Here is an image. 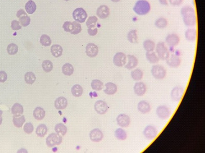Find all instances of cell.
I'll use <instances>...</instances> for the list:
<instances>
[{
  "label": "cell",
  "instance_id": "4",
  "mask_svg": "<svg viewBox=\"0 0 205 153\" xmlns=\"http://www.w3.org/2000/svg\"><path fill=\"white\" fill-rule=\"evenodd\" d=\"M156 52L158 54L159 58L163 61L166 60L169 55L168 50L165 46L164 42H159L158 43L156 48Z\"/></svg>",
  "mask_w": 205,
  "mask_h": 153
},
{
  "label": "cell",
  "instance_id": "47",
  "mask_svg": "<svg viewBox=\"0 0 205 153\" xmlns=\"http://www.w3.org/2000/svg\"><path fill=\"white\" fill-rule=\"evenodd\" d=\"M63 28L67 32H72L73 30V23L71 22H65L63 24Z\"/></svg>",
  "mask_w": 205,
  "mask_h": 153
},
{
  "label": "cell",
  "instance_id": "19",
  "mask_svg": "<svg viewBox=\"0 0 205 153\" xmlns=\"http://www.w3.org/2000/svg\"><path fill=\"white\" fill-rule=\"evenodd\" d=\"M127 58L128 59V63L125 65V68L128 70H131L137 66L138 61L135 56L133 55H128Z\"/></svg>",
  "mask_w": 205,
  "mask_h": 153
},
{
  "label": "cell",
  "instance_id": "15",
  "mask_svg": "<svg viewBox=\"0 0 205 153\" xmlns=\"http://www.w3.org/2000/svg\"><path fill=\"white\" fill-rule=\"evenodd\" d=\"M89 138L91 140L95 142H99L103 138L102 132L98 128L94 129L89 133Z\"/></svg>",
  "mask_w": 205,
  "mask_h": 153
},
{
  "label": "cell",
  "instance_id": "49",
  "mask_svg": "<svg viewBox=\"0 0 205 153\" xmlns=\"http://www.w3.org/2000/svg\"><path fill=\"white\" fill-rule=\"evenodd\" d=\"M11 27L14 31H18L22 29V26L20 25V22L16 20H14L11 22Z\"/></svg>",
  "mask_w": 205,
  "mask_h": 153
},
{
  "label": "cell",
  "instance_id": "37",
  "mask_svg": "<svg viewBox=\"0 0 205 153\" xmlns=\"http://www.w3.org/2000/svg\"><path fill=\"white\" fill-rule=\"evenodd\" d=\"M24 80L28 84H33L36 80V76L33 72H28L24 75Z\"/></svg>",
  "mask_w": 205,
  "mask_h": 153
},
{
  "label": "cell",
  "instance_id": "53",
  "mask_svg": "<svg viewBox=\"0 0 205 153\" xmlns=\"http://www.w3.org/2000/svg\"><path fill=\"white\" fill-rule=\"evenodd\" d=\"M26 14V13L23 9H20V10H18L17 12V16L18 18H19L20 16L22 15L23 14Z\"/></svg>",
  "mask_w": 205,
  "mask_h": 153
},
{
  "label": "cell",
  "instance_id": "8",
  "mask_svg": "<svg viewBox=\"0 0 205 153\" xmlns=\"http://www.w3.org/2000/svg\"><path fill=\"white\" fill-rule=\"evenodd\" d=\"M113 62L116 66L123 67L126 63V56L123 53H117L113 57Z\"/></svg>",
  "mask_w": 205,
  "mask_h": 153
},
{
  "label": "cell",
  "instance_id": "29",
  "mask_svg": "<svg viewBox=\"0 0 205 153\" xmlns=\"http://www.w3.org/2000/svg\"><path fill=\"white\" fill-rule=\"evenodd\" d=\"M55 130L56 131V134L60 135L61 136H65L67 133V127L63 123H59L56 124L55 127Z\"/></svg>",
  "mask_w": 205,
  "mask_h": 153
},
{
  "label": "cell",
  "instance_id": "18",
  "mask_svg": "<svg viewBox=\"0 0 205 153\" xmlns=\"http://www.w3.org/2000/svg\"><path fill=\"white\" fill-rule=\"evenodd\" d=\"M68 106V101L63 97L57 98L56 101H55V107L57 110H64Z\"/></svg>",
  "mask_w": 205,
  "mask_h": 153
},
{
  "label": "cell",
  "instance_id": "13",
  "mask_svg": "<svg viewBox=\"0 0 205 153\" xmlns=\"http://www.w3.org/2000/svg\"><path fill=\"white\" fill-rule=\"evenodd\" d=\"M184 95V89L181 87H176L171 91V96L172 100L174 101H179Z\"/></svg>",
  "mask_w": 205,
  "mask_h": 153
},
{
  "label": "cell",
  "instance_id": "38",
  "mask_svg": "<svg viewBox=\"0 0 205 153\" xmlns=\"http://www.w3.org/2000/svg\"><path fill=\"white\" fill-rule=\"evenodd\" d=\"M18 18H19L20 23L22 26L26 27L30 24L31 19L30 17L27 15V14H23L22 15L20 16Z\"/></svg>",
  "mask_w": 205,
  "mask_h": 153
},
{
  "label": "cell",
  "instance_id": "21",
  "mask_svg": "<svg viewBox=\"0 0 205 153\" xmlns=\"http://www.w3.org/2000/svg\"><path fill=\"white\" fill-rule=\"evenodd\" d=\"M138 110L142 114H147L151 111V106L147 102L141 101L138 104Z\"/></svg>",
  "mask_w": 205,
  "mask_h": 153
},
{
  "label": "cell",
  "instance_id": "20",
  "mask_svg": "<svg viewBox=\"0 0 205 153\" xmlns=\"http://www.w3.org/2000/svg\"><path fill=\"white\" fill-rule=\"evenodd\" d=\"M165 41L169 46H176L179 44L180 38L178 35L174 33L169 34L167 36Z\"/></svg>",
  "mask_w": 205,
  "mask_h": 153
},
{
  "label": "cell",
  "instance_id": "44",
  "mask_svg": "<svg viewBox=\"0 0 205 153\" xmlns=\"http://www.w3.org/2000/svg\"><path fill=\"white\" fill-rule=\"evenodd\" d=\"M7 52L10 55H15L18 52V46L15 44H10L7 46Z\"/></svg>",
  "mask_w": 205,
  "mask_h": 153
},
{
  "label": "cell",
  "instance_id": "6",
  "mask_svg": "<svg viewBox=\"0 0 205 153\" xmlns=\"http://www.w3.org/2000/svg\"><path fill=\"white\" fill-rule=\"evenodd\" d=\"M74 19L78 23H84L87 18V14L83 8H77L73 11Z\"/></svg>",
  "mask_w": 205,
  "mask_h": 153
},
{
  "label": "cell",
  "instance_id": "36",
  "mask_svg": "<svg viewBox=\"0 0 205 153\" xmlns=\"http://www.w3.org/2000/svg\"><path fill=\"white\" fill-rule=\"evenodd\" d=\"M143 48L147 52L153 51L155 48V44L152 40H146L143 44Z\"/></svg>",
  "mask_w": 205,
  "mask_h": 153
},
{
  "label": "cell",
  "instance_id": "41",
  "mask_svg": "<svg viewBox=\"0 0 205 153\" xmlns=\"http://www.w3.org/2000/svg\"><path fill=\"white\" fill-rule=\"evenodd\" d=\"M155 24L156 27L157 28L163 29V28H164L166 27L167 26L168 21L165 18H160L156 20Z\"/></svg>",
  "mask_w": 205,
  "mask_h": 153
},
{
  "label": "cell",
  "instance_id": "40",
  "mask_svg": "<svg viewBox=\"0 0 205 153\" xmlns=\"http://www.w3.org/2000/svg\"><path fill=\"white\" fill-rule=\"evenodd\" d=\"M91 88L93 90L96 91H100L103 88V83L99 80H93L91 82Z\"/></svg>",
  "mask_w": 205,
  "mask_h": 153
},
{
  "label": "cell",
  "instance_id": "45",
  "mask_svg": "<svg viewBox=\"0 0 205 153\" xmlns=\"http://www.w3.org/2000/svg\"><path fill=\"white\" fill-rule=\"evenodd\" d=\"M98 19L96 16H89L87 20V22H86V26L88 28L96 27V24L97 22H98Z\"/></svg>",
  "mask_w": 205,
  "mask_h": 153
},
{
  "label": "cell",
  "instance_id": "55",
  "mask_svg": "<svg viewBox=\"0 0 205 153\" xmlns=\"http://www.w3.org/2000/svg\"><path fill=\"white\" fill-rule=\"evenodd\" d=\"M2 116H0V125L2 124Z\"/></svg>",
  "mask_w": 205,
  "mask_h": 153
},
{
  "label": "cell",
  "instance_id": "50",
  "mask_svg": "<svg viewBox=\"0 0 205 153\" xmlns=\"http://www.w3.org/2000/svg\"><path fill=\"white\" fill-rule=\"evenodd\" d=\"M88 33L89 35L91 36H94L98 33V28L96 27H89L88 28Z\"/></svg>",
  "mask_w": 205,
  "mask_h": 153
},
{
  "label": "cell",
  "instance_id": "5",
  "mask_svg": "<svg viewBox=\"0 0 205 153\" xmlns=\"http://www.w3.org/2000/svg\"><path fill=\"white\" fill-rule=\"evenodd\" d=\"M166 70L162 66L156 65L153 66L151 69V73L154 78L156 79H163L166 76Z\"/></svg>",
  "mask_w": 205,
  "mask_h": 153
},
{
  "label": "cell",
  "instance_id": "28",
  "mask_svg": "<svg viewBox=\"0 0 205 153\" xmlns=\"http://www.w3.org/2000/svg\"><path fill=\"white\" fill-rule=\"evenodd\" d=\"M25 121H26V119H25L24 115L13 116V124L14 126L17 128H21L22 127Z\"/></svg>",
  "mask_w": 205,
  "mask_h": 153
},
{
  "label": "cell",
  "instance_id": "42",
  "mask_svg": "<svg viewBox=\"0 0 205 153\" xmlns=\"http://www.w3.org/2000/svg\"><path fill=\"white\" fill-rule=\"evenodd\" d=\"M40 43L44 46H49L52 44V41L50 36L46 35H43L40 37Z\"/></svg>",
  "mask_w": 205,
  "mask_h": 153
},
{
  "label": "cell",
  "instance_id": "35",
  "mask_svg": "<svg viewBox=\"0 0 205 153\" xmlns=\"http://www.w3.org/2000/svg\"><path fill=\"white\" fill-rule=\"evenodd\" d=\"M63 73L66 76H71L74 72V67L70 63H66L62 67Z\"/></svg>",
  "mask_w": 205,
  "mask_h": 153
},
{
  "label": "cell",
  "instance_id": "11",
  "mask_svg": "<svg viewBox=\"0 0 205 153\" xmlns=\"http://www.w3.org/2000/svg\"><path fill=\"white\" fill-rule=\"evenodd\" d=\"M157 134L158 130L156 129L155 127L151 125L147 126L143 131V134L145 137L149 140H152L155 138L157 136Z\"/></svg>",
  "mask_w": 205,
  "mask_h": 153
},
{
  "label": "cell",
  "instance_id": "32",
  "mask_svg": "<svg viewBox=\"0 0 205 153\" xmlns=\"http://www.w3.org/2000/svg\"><path fill=\"white\" fill-rule=\"evenodd\" d=\"M72 95L76 97H81L83 94V88L80 85L76 84L73 86L71 89Z\"/></svg>",
  "mask_w": 205,
  "mask_h": 153
},
{
  "label": "cell",
  "instance_id": "31",
  "mask_svg": "<svg viewBox=\"0 0 205 153\" xmlns=\"http://www.w3.org/2000/svg\"><path fill=\"white\" fill-rule=\"evenodd\" d=\"M47 131L48 129L46 125L44 124H40L37 128L36 134L37 136L39 137H44L47 134Z\"/></svg>",
  "mask_w": 205,
  "mask_h": 153
},
{
  "label": "cell",
  "instance_id": "12",
  "mask_svg": "<svg viewBox=\"0 0 205 153\" xmlns=\"http://www.w3.org/2000/svg\"><path fill=\"white\" fill-rule=\"evenodd\" d=\"M166 61L167 65L172 68H177L181 63V59L180 57L175 54L169 55Z\"/></svg>",
  "mask_w": 205,
  "mask_h": 153
},
{
  "label": "cell",
  "instance_id": "23",
  "mask_svg": "<svg viewBox=\"0 0 205 153\" xmlns=\"http://www.w3.org/2000/svg\"><path fill=\"white\" fill-rule=\"evenodd\" d=\"M33 115L37 121H41L46 116V111L43 108L37 107L33 111Z\"/></svg>",
  "mask_w": 205,
  "mask_h": 153
},
{
  "label": "cell",
  "instance_id": "43",
  "mask_svg": "<svg viewBox=\"0 0 205 153\" xmlns=\"http://www.w3.org/2000/svg\"><path fill=\"white\" fill-rule=\"evenodd\" d=\"M42 68L43 70L46 72H50L53 69V64L52 62L49 60H46L43 61L42 63Z\"/></svg>",
  "mask_w": 205,
  "mask_h": 153
},
{
  "label": "cell",
  "instance_id": "56",
  "mask_svg": "<svg viewBox=\"0 0 205 153\" xmlns=\"http://www.w3.org/2000/svg\"><path fill=\"white\" fill-rule=\"evenodd\" d=\"M111 1H112L113 2H119L120 0H111Z\"/></svg>",
  "mask_w": 205,
  "mask_h": 153
},
{
  "label": "cell",
  "instance_id": "7",
  "mask_svg": "<svg viewBox=\"0 0 205 153\" xmlns=\"http://www.w3.org/2000/svg\"><path fill=\"white\" fill-rule=\"evenodd\" d=\"M158 117L163 120H165L168 119L171 115V110L168 107L164 105L159 106L156 108V111Z\"/></svg>",
  "mask_w": 205,
  "mask_h": 153
},
{
  "label": "cell",
  "instance_id": "57",
  "mask_svg": "<svg viewBox=\"0 0 205 153\" xmlns=\"http://www.w3.org/2000/svg\"><path fill=\"white\" fill-rule=\"evenodd\" d=\"M2 114H3V111L0 110V116H2Z\"/></svg>",
  "mask_w": 205,
  "mask_h": 153
},
{
  "label": "cell",
  "instance_id": "39",
  "mask_svg": "<svg viewBox=\"0 0 205 153\" xmlns=\"http://www.w3.org/2000/svg\"><path fill=\"white\" fill-rule=\"evenodd\" d=\"M115 135L118 140L121 141L126 140L127 138V134L126 133L125 131L122 128L117 129L115 132Z\"/></svg>",
  "mask_w": 205,
  "mask_h": 153
},
{
  "label": "cell",
  "instance_id": "34",
  "mask_svg": "<svg viewBox=\"0 0 205 153\" xmlns=\"http://www.w3.org/2000/svg\"><path fill=\"white\" fill-rule=\"evenodd\" d=\"M127 39L130 43H132V44L137 43L138 41V35H137V31L135 29H133L130 31H129V32L127 35Z\"/></svg>",
  "mask_w": 205,
  "mask_h": 153
},
{
  "label": "cell",
  "instance_id": "2",
  "mask_svg": "<svg viewBox=\"0 0 205 153\" xmlns=\"http://www.w3.org/2000/svg\"><path fill=\"white\" fill-rule=\"evenodd\" d=\"M151 6L146 0H138L133 7V11L138 15H145L149 13Z\"/></svg>",
  "mask_w": 205,
  "mask_h": 153
},
{
  "label": "cell",
  "instance_id": "3",
  "mask_svg": "<svg viewBox=\"0 0 205 153\" xmlns=\"http://www.w3.org/2000/svg\"><path fill=\"white\" fill-rule=\"evenodd\" d=\"M63 141L62 137L57 134H51L46 139V145L49 147H53L56 145H59Z\"/></svg>",
  "mask_w": 205,
  "mask_h": 153
},
{
  "label": "cell",
  "instance_id": "1",
  "mask_svg": "<svg viewBox=\"0 0 205 153\" xmlns=\"http://www.w3.org/2000/svg\"><path fill=\"white\" fill-rule=\"evenodd\" d=\"M181 14L184 23L186 26H193L196 23L195 10L190 6L183 7L181 10Z\"/></svg>",
  "mask_w": 205,
  "mask_h": 153
},
{
  "label": "cell",
  "instance_id": "33",
  "mask_svg": "<svg viewBox=\"0 0 205 153\" xmlns=\"http://www.w3.org/2000/svg\"><path fill=\"white\" fill-rule=\"evenodd\" d=\"M142 71L139 69H136L131 72V76L133 79L135 81H139L143 78Z\"/></svg>",
  "mask_w": 205,
  "mask_h": 153
},
{
  "label": "cell",
  "instance_id": "46",
  "mask_svg": "<svg viewBox=\"0 0 205 153\" xmlns=\"http://www.w3.org/2000/svg\"><path fill=\"white\" fill-rule=\"evenodd\" d=\"M73 30L72 32L71 33L72 35H77L80 33L82 31V27L80 23L77 22H73Z\"/></svg>",
  "mask_w": 205,
  "mask_h": 153
},
{
  "label": "cell",
  "instance_id": "24",
  "mask_svg": "<svg viewBox=\"0 0 205 153\" xmlns=\"http://www.w3.org/2000/svg\"><path fill=\"white\" fill-rule=\"evenodd\" d=\"M23 106L22 105L18 104V103H15L14 104L13 106L11 108V113L13 114L14 116H20L23 115Z\"/></svg>",
  "mask_w": 205,
  "mask_h": 153
},
{
  "label": "cell",
  "instance_id": "58",
  "mask_svg": "<svg viewBox=\"0 0 205 153\" xmlns=\"http://www.w3.org/2000/svg\"><path fill=\"white\" fill-rule=\"evenodd\" d=\"M65 1H70V0H65Z\"/></svg>",
  "mask_w": 205,
  "mask_h": 153
},
{
  "label": "cell",
  "instance_id": "52",
  "mask_svg": "<svg viewBox=\"0 0 205 153\" xmlns=\"http://www.w3.org/2000/svg\"><path fill=\"white\" fill-rule=\"evenodd\" d=\"M169 1L173 6H179L182 3L183 0H169Z\"/></svg>",
  "mask_w": 205,
  "mask_h": 153
},
{
  "label": "cell",
  "instance_id": "22",
  "mask_svg": "<svg viewBox=\"0 0 205 153\" xmlns=\"http://www.w3.org/2000/svg\"><path fill=\"white\" fill-rule=\"evenodd\" d=\"M106 89L104 92L108 95H113L117 91V86L115 84L109 82L105 85Z\"/></svg>",
  "mask_w": 205,
  "mask_h": 153
},
{
  "label": "cell",
  "instance_id": "10",
  "mask_svg": "<svg viewBox=\"0 0 205 153\" xmlns=\"http://www.w3.org/2000/svg\"><path fill=\"white\" fill-rule=\"evenodd\" d=\"M99 52L98 47L94 43L88 44L86 47V53L87 56L90 58H94L98 55Z\"/></svg>",
  "mask_w": 205,
  "mask_h": 153
},
{
  "label": "cell",
  "instance_id": "27",
  "mask_svg": "<svg viewBox=\"0 0 205 153\" xmlns=\"http://www.w3.org/2000/svg\"><path fill=\"white\" fill-rule=\"evenodd\" d=\"M146 57L151 63H156L159 62V57L154 51L147 52L146 54Z\"/></svg>",
  "mask_w": 205,
  "mask_h": 153
},
{
  "label": "cell",
  "instance_id": "30",
  "mask_svg": "<svg viewBox=\"0 0 205 153\" xmlns=\"http://www.w3.org/2000/svg\"><path fill=\"white\" fill-rule=\"evenodd\" d=\"M25 9L27 13L33 14L37 10V5L33 1H28L25 5Z\"/></svg>",
  "mask_w": 205,
  "mask_h": 153
},
{
  "label": "cell",
  "instance_id": "14",
  "mask_svg": "<svg viewBox=\"0 0 205 153\" xmlns=\"http://www.w3.org/2000/svg\"><path fill=\"white\" fill-rule=\"evenodd\" d=\"M116 121L119 126L123 128H126L129 126L130 122V119L129 116L126 114H120L117 117Z\"/></svg>",
  "mask_w": 205,
  "mask_h": 153
},
{
  "label": "cell",
  "instance_id": "48",
  "mask_svg": "<svg viewBox=\"0 0 205 153\" xmlns=\"http://www.w3.org/2000/svg\"><path fill=\"white\" fill-rule=\"evenodd\" d=\"M23 130L27 134H32L33 130V125L31 123H27L23 127Z\"/></svg>",
  "mask_w": 205,
  "mask_h": 153
},
{
  "label": "cell",
  "instance_id": "9",
  "mask_svg": "<svg viewBox=\"0 0 205 153\" xmlns=\"http://www.w3.org/2000/svg\"><path fill=\"white\" fill-rule=\"evenodd\" d=\"M94 108L98 114L103 115L107 112L109 108L106 102L102 100H99L96 101L94 104Z\"/></svg>",
  "mask_w": 205,
  "mask_h": 153
},
{
  "label": "cell",
  "instance_id": "17",
  "mask_svg": "<svg viewBox=\"0 0 205 153\" xmlns=\"http://www.w3.org/2000/svg\"><path fill=\"white\" fill-rule=\"evenodd\" d=\"M134 91L138 96H143L146 91V85L142 82H137L134 86Z\"/></svg>",
  "mask_w": 205,
  "mask_h": 153
},
{
  "label": "cell",
  "instance_id": "51",
  "mask_svg": "<svg viewBox=\"0 0 205 153\" xmlns=\"http://www.w3.org/2000/svg\"><path fill=\"white\" fill-rule=\"evenodd\" d=\"M7 79V75L4 71H0V83H5Z\"/></svg>",
  "mask_w": 205,
  "mask_h": 153
},
{
  "label": "cell",
  "instance_id": "25",
  "mask_svg": "<svg viewBox=\"0 0 205 153\" xmlns=\"http://www.w3.org/2000/svg\"><path fill=\"white\" fill-rule=\"evenodd\" d=\"M197 31L196 29L189 28L185 32V38L190 41H194L197 38Z\"/></svg>",
  "mask_w": 205,
  "mask_h": 153
},
{
  "label": "cell",
  "instance_id": "16",
  "mask_svg": "<svg viewBox=\"0 0 205 153\" xmlns=\"http://www.w3.org/2000/svg\"><path fill=\"white\" fill-rule=\"evenodd\" d=\"M110 14V9L107 5H101L96 11V15L100 19H106Z\"/></svg>",
  "mask_w": 205,
  "mask_h": 153
},
{
  "label": "cell",
  "instance_id": "26",
  "mask_svg": "<svg viewBox=\"0 0 205 153\" xmlns=\"http://www.w3.org/2000/svg\"><path fill=\"white\" fill-rule=\"evenodd\" d=\"M50 52L55 57L58 58L62 56L63 54V48L59 45H53L51 46Z\"/></svg>",
  "mask_w": 205,
  "mask_h": 153
},
{
  "label": "cell",
  "instance_id": "54",
  "mask_svg": "<svg viewBox=\"0 0 205 153\" xmlns=\"http://www.w3.org/2000/svg\"><path fill=\"white\" fill-rule=\"evenodd\" d=\"M159 2L163 5H167L168 2L167 0H159Z\"/></svg>",
  "mask_w": 205,
  "mask_h": 153
}]
</instances>
